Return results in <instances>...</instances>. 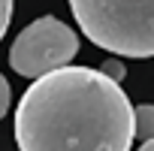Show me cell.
<instances>
[{"label":"cell","mask_w":154,"mask_h":151,"mask_svg":"<svg viewBox=\"0 0 154 151\" xmlns=\"http://www.w3.org/2000/svg\"><path fill=\"white\" fill-rule=\"evenodd\" d=\"M133 139L136 109L103 69H54L15 109L18 151H130Z\"/></svg>","instance_id":"6da1fadb"},{"label":"cell","mask_w":154,"mask_h":151,"mask_svg":"<svg viewBox=\"0 0 154 151\" xmlns=\"http://www.w3.org/2000/svg\"><path fill=\"white\" fill-rule=\"evenodd\" d=\"M82 33L124 57H154V0H69Z\"/></svg>","instance_id":"7a4b0ae2"},{"label":"cell","mask_w":154,"mask_h":151,"mask_svg":"<svg viewBox=\"0 0 154 151\" xmlns=\"http://www.w3.org/2000/svg\"><path fill=\"white\" fill-rule=\"evenodd\" d=\"M79 51V36L54 15H42L30 21L9 48V66L18 76L42 79V76L69 66V60Z\"/></svg>","instance_id":"3957f363"},{"label":"cell","mask_w":154,"mask_h":151,"mask_svg":"<svg viewBox=\"0 0 154 151\" xmlns=\"http://www.w3.org/2000/svg\"><path fill=\"white\" fill-rule=\"evenodd\" d=\"M136 136L142 142H151L154 139V106L151 103L136 106Z\"/></svg>","instance_id":"277c9868"},{"label":"cell","mask_w":154,"mask_h":151,"mask_svg":"<svg viewBox=\"0 0 154 151\" xmlns=\"http://www.w3.org/2000/svg\"><path fill=\"white\" fill-rule=\"evenodd\" d=\"M100 69H103V72L109 76L112 82H118V85H121V79H124V76H127V66H124V63H121L118 57H109V60H106V63H103Z\"/></svg>","instance_id":"5b68a950"},{"label":"cell","mask_w":154,"mask_h":151,"mask_svg":"<svg viewBox=\"0 0 154 151\" xmlns=\"http://www.w3.org/2000/svg\"><path fill=\"white\" fill-rule=\"evenodd\" d=\"M9 18H12V0H0V39L9 27Z\"/></svg>","instance_id":"8992f818"},{"label":"cell","mask_w":154,"mask_h":151,"mask_svg":"<svg viewBox=\"0 0 154 151\" xmlns=\"http://www.w3.org/2000/svg\"><path fill=\"white\" fill-rule=\"evenodd\" d=\"M9 112V82L0 76V118Z\"/></svg>","instance_id":"52a82bcc"},{"label":"cell","mask_w":154,"mask_h":151,"mask_svg":"<svg viewBox=\"0 0 154 151\" xmlns=\"http://www.w3.org/2000/svg\"><path fill=\"white\" fill-rule=\"evenodd\" d=\"M139 151H154V139H151V142H142V145H139Z\"/></svg>","instance_id":"ba28073f"}]
</instances>
